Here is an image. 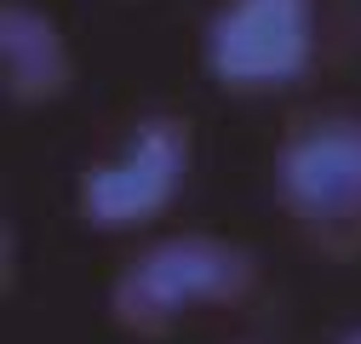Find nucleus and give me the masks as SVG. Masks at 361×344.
Instances as JSON below:
<instances>
[{"mask_svg": "<svg viewBox=\"0 0 361 344\" xmlns=\"http://www.w3.org/2000/svg\"><path fill=\"white\" fill-rule=\"evenodd\" d=\"M315 52V0H230L207 35V69L224 86H287Z\"/></svg>", "mask_w": 361, "mask_h": 344, "instance_id": "1", "label": "nucleus"}, {"mask_svg": "<svg viewBox=\"0 0 361 344\" xmlns=\"http://www.w3.org/2000/svg\"><path fill=\"white\" fill-rule=\"evenodd\" d=\"M184 166H190V138L178 121L144 115L138 126L126 133V144L115 149V161L92 166L80 184V212L104 230L121 224H144L178 195L184 184Z\"/></svg>", "mask_w": 361, "mask_h": 344, "instance_id": "2", "label": "nucleus"}, {"mask_svg": "<svg viewBox=\"0 0 361 344\" xmlns=\"http://www.w3.org/2000/svg\"><path fill=\"white\" fill-rule=\"evenodd\" d=\"M247 281V258L224 241H201V235H184V241H166V247H149L138 264H132L115 287V310L138 327H155V321H172L195 305H212V298H230L235 287Z\"/></svg>", "mask_w": 361, "mask_h": 344, "instance_id": "3", "label": "nucleus"}, {"mask_svg": "<svg viewBox=\"0 0 361 344\" xmlns=\"http://www.w3.org/2000/svg\"><path fill=\"white\" fill-rule=\"evenodd\" d=\"M287 212L310 224H344L361 212V121H315L287 138L276 161Z\"/></svg>", "mask_w": 361, "mask_h": 344, "instance_id": "4", "label": "nucleus"}, {"mask_svg": "<svg viewBox=\"0 0 361 344\" xmlns=\"http://www.w3.org/2000/svg\"><path fill=\"white\" fill-rule=\"evenodd\" d=\"M0 58H6V86L18 98H47L69 75L58 29L29 6H6V18H0Z\"/></svg>", "mask_w": 361, "mask_h": 344, "instance_id": "5", "label": "nucleus"}, {"mask_svg": "<svg viewBox=\"0 0 361 344\" xmlns=\"http://www.w3.org/2000/svg\"><path fill=\"white\" fill-rule=\"evenodd\" d=\"M338 344H361V333H350V338H338Z\"/></svg>", "mask_w": 361, "mask_h": 344, "instance_id": "6", "label": "nucleus"}]
</instances>
